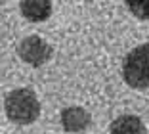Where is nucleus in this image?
Returning <instances> with one entry per match:
<instances>
[{"mask_svg":"<svg viewBox=\"0 0 149 134\" xmlns=\"http://www.w3.org/2000/svg\"><path fill=\"white\" fill-rule=\"evenodd\" d=\"M4 111L15 125H31L40 115V102L31 88H17L6 96Z\"/></svg>","mask_w":149,"mask_h":134,"instance_id":"obj_1","label":"nucleus"},{"mask_svg":"<svg viewBox=\"0 0 149 134\" xmlns=\"http://www.w3.org/2000/svg\"><path fill=\"white\" fill-rule=\"evenodd\" d=\"M123 77L132 88H149V44L136 46L128 52L123 63Z\"/></svg>","mask_w":149,"mask_h":134,"instance_id":"obj_2","label":"nucleus"},{"mask_svg":"<svg viewBox=\"0 0 149 134\" xmlns=\"http://www.w3.org/2000/svg\"><path fill=\"white\" fill-rule=\"evenodd\" d=\"M17 56L21 58L25 63L33 65V67H40L52 56V46H50L42 36L38 35H29L19 42L17 46Z\"/></svg>","mask_w":149,"mask_h":134,"instance_id":"obj_3","label":"nucleus"},{"mask_svg":"<svg viewBox=\"0 0 149 134\" xmlns=\"http://www.w3.org/2000/svg\"><path fill=\"white\" fill-rule=\"evenodd\" d=\"M92 117L84 107L79 105H71L61 111V125L67 132H84L90 128Z\"/></svg>","mask_w":149,"mask_h":134,"instance_id":"obj_4","label":"nucleus"},{"mask_svg":"<svg viewBox=\"0 0 149 134\" xmlns=\"http://www.w3.org/2000/svg\"><path fill=\"white\" fill-rule=\"evenodd\" d=\"M21 15L27 21L40 23L46 21L52 13V0H21L19 2Z\"/></svg>","mask_w":149,"mask_h":134,"instance_id":"obj_5","label":"nucleus"},{"mask_svg":"<svg viewBox=\"0 0 149 134\" xmlns=\"http://www.w3.org/2000/svg\"><path fill=\"white\" fill-rule=\"evenodd\" d=\"M145 130L143 121L136 115H123L109 125V132L113 134H141Z\"/></svg>","mask_w":149,"mask_h":134,"instance_id":"obj_6","label":"nucleus"},{"mask_svg":"<svg viewBox=\"0 0 149 134\" xmlns=\"http://www.w3.org/2000/svg\"><path fill=\"white\" fill-rule=\"evenodd\" d=\"M126 6L138 19L149 21V0H126Z\"/></svg>","mask_w":149,"mask_h":134,"instance_id":"obj_7","label":"nucleus"},{"mask_svg":"<svg viewBox=\"0 0 149 134\" xmlns=\"http://www.w3.org/2000/svg\"><path fill=\"white\" fill-rule=\"evenodd\" d=\"M2 4H4V0H0V6H2Z\"/></svg>","mask_w":149,"mask_h":134,"instance_id":"obj_8","label":"nucleus"},{"mask_svg":"<svg viewBox=\"0 0 149 134\" xmlns=\"http://www.w3.org/2000/svg\"><path fill=\"white\" fill-rule=\"evenodd\" d=\"M88 2H90V0H88Z\"/></svg>","mask_w":149,"mask_h":134,"instance_id":"obj_9","label":"nucleus"}]
</instances>
